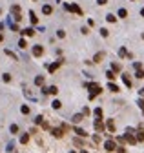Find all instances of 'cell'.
Instances as JSON below:
<instances>
[{"instance_id": "obj_1", "label": "cell", "mask_w": 144, "mask_h": 153, "mask_svg": "<svg viewBox=\"0 0 144 153\" xmlns=\"http://www.w3.org/2000/svg\"><path fill=\"white\" fill-rule=\"evenodd\" d=\"M84 86L89 89V98H91V100H93L97 95H100V93H102V88L98 86L97 82H88V84H84Z\"/></svg>"}, {"instance_id": "obj_2", "label": "cell", "mask_w": 144, "mask_h": 153, "mask_svg": "<svg viewBox=\"0 0 144 153\" xmlns=\"http://www.w3.org/2000/svg\"><path fill=\"white\" fill-rule=\"evenodd\" d=\"M124 139L130 142V144H137V137H135V129L131 128H128L126 129V133H124Z\"/></svg>"}, {"instance_id": "obj_3", "label": "cell", "mask_w": 144, "mask_h": 153, "mask_svg": "<svg viewBox=\"0 0 144 153\" xmlns=\"http://www.w3.org/2000/svg\"><path fill=\"white\" fill-rule=\"evenodd\" d=\"M64 9L71 11V13H75V15H79V17H82V15H84V11H82L77 4H64Z\"/></svg>"}, {"instance_id": "obj_4", "label": "cell", "mask_w": 144, "mask_h": 153, "mask_svg": "<svg viewBox=\"0 0 144 153\" xmlns=\"http://www.w3.org/2000/svg\"><path fill=\"white\" fill-rule=\"evenodd\" d=\"M62 64H64V58H58L57 62H53V64H48V71H49V73H55V71H57V69H58V67L62 66Z\"/></svg>"}, {"instance_id": "obj_5", "label": "cell", "mask_w": 144, "mask_h": 153, "mask_svg": "<svg viewBox=\"0 0 144 153\" xmlns=\"http://www.w3.org/2000/svg\"><path fill=\"white\" fill-rule=\"evenodd\" d=\"M42 93H44V95H57V93H58V88H57V86L44 88V89H42Z\"/></svg>"}, {"instance_id": "obj_6", "label": "cell", "mask_w": 144, "mask_h": 153, "mask_svg": "<svg viewBox=\"0 0 144 153\" xmlns=\"http://www.w3.org/2000/svg\"><path fill=\"white\" fill-rule=\"evenodd\" d=\"M104 148H106V151H115L117 146H115V142H113L111 139H108V140L104 142Z\"/></svg>"}, {"instance_id": "obj_7", "label": "cell", "mask_w": 144, "mask_h": 153, "mask_svg": "<svg viewBox=\"0 0 144 153\" xmlns=\"http://www.w3.org/2000/svg\"><path fill=\"white\" fill-rule=\"evenodd\" d=\"M135 137H137V142H142L144 140V126H140L137 131H135Z\"/></svg>"}, {"instance_id": "obj_8", "label": "cell", "mask_w": 144, "mask_h": 153, "mask_svg": "<svg viewBox=\"0 0 144 153\" xmlns=\"http://www.w3.org/2000/svg\"><path fill=\"white\" fill-rule=\"evenodd\" d=\"M106 129H108L110 133H115V122H113V119H108V122H106Z\"/></svg>"}, {"instance_id": "obj_9", "label": "cell", "mask_w": 144, "mask_h": 153, "mask_svg": "<svg viewBox=\"0 0 144 153\" xmlns=\"http://www.w3.org/2000/svg\"><path fill=\"white\" fill-rule=\"evenodd\" d=\"M51 135L57 137V139H60V137L64 135V129H62V128H53V129H51Z\"/></svg>"}, {"instance_id": "obj_10", "label": "cell", "mask_w": 144, "mask_h": 153, "mask_svg": "<svg viewBox=\"0 0 144 153\" xmlns=\"http://www.w3.org/2000/svg\"><path fill=\"white\" fill-rule=\"evenodd\" d=\"M42 53H44L42 46H33V57H42Z\"/></svg>"}, {"instance_id": "obj_11", "label": "cell", "mask_w": 144, "mask_h": 153, "mask_svg": "<svg viewBox=\"0 0 144 153\" xmlns=\"http://www.w3.org/2000/svg\"><path fill=\"white\" fill-rule=\"evenodd\" d=\"M120 79H122V82L126 84V88H131V80H130V76H128L126 73H122V75H120Z\"/></svg>"}, {"instance_id": "obj_12", "label": "cell", "mask_w": 144, "mask_h": 153, "mask_svg": "<svg viewBox=\"0 0 144 153\" xmlns=\"http://www.w3.org/2000/svg\"><path fill=\"white\" fill-rule=\"evenodd\" d=\"M11 13H13V17H20V6H17V4H15V6H11Z\"/></svg>"}, {"instance_id": "obj_13", "label": "cell", "mask_w": 144, "mask_h": 153, "mask_svg": "<svg viewBox=\"0 0 144 153\" xmlns=\"http://www.w3.org/2000/svg\"><path fill=\"white\" fill-rule=\"evenodd\" d=\"M20 33L26 35V36H33V35H35V29H33V27H26V29H22Z\"/></svg>"}, {"instance_id": "obj_14", "label": "cell", "mask_w": 144, "mask_h": 153, "mask_svg": "<svg viewBox=\"0 0 144 153\" xmlns=\"http://www.w3.org/2000/svg\"><path fill=\"white\" fill-rule=\"evenodd\" d=\"M95 129H97V131L98 133H100V131H104V124H102V120H95Z\"/></svg>"}, {"instance_id": "obj_15", "label": "cell", "mask_w": 144, "mask_h": 153, "mask_svg": "<svg viewBox=\"0 0 144 153\" xmlns=\"http://www.w3.org/2000/svg\"><path fill=\"white\" fill-rule=\"evenodd\" d=\"M29 20H31V24H39V17L35 15V11H29Z\"/></svg>"}, {"instance_id": "obj_16", "label": "cell", "mask_w": 144, "mask_h": 153, "mask_svg": "<svg viewBox=\"0 0 144 153\" xmlns=\"http://www.w3.org/2000/svg\"><path fill=\"white\" fill-rule=\"evenodd\" d=\"M102 58H104V51H100V53H97V55L93 57V62H102Z\"/></svg>"}, {"instance_id": "obj_17", "label": "cell", "mask_w": 144, "mask_h": 153, "mask_svg": "<svg viewBox=\"0 0 144 153\" xmlns=\"http://www.w3.org/2000/svg\"><path fill=\"white\" fill-rule=\"evenodd\" d=\"M120 69H122V66H120L119 62H113V64H111V71H113V73H119Z\"/></svg>"}, {"instance_id": "obj_18", "label": "cell", "mask_w": 144, "mask_h": 153, "mask_svg": "<svg viewBox=\"0 0 144 153\" xmlns=\"http://www.w3.org/2000/svg\"><path fill=\"white\" fill-rule=\"evenodd\" d=\"M42 13H44V15H51V13H53V7L48 6V4H46V6H42Z\"/></svg>"}, {"instance_id": "obj_19", "label": "cell", "mask_w": 144, "mask_h": 153, "mask_svg": "<svg viewBox=\"0 0 144 153\" xmlns=\"http://www.w3.org/2000/svg\"><path fill=\"white\" fill-rule=\"evenodd\" d=\"M75 124H77V122H80V120H84V115L82 113H77V115H73V119H71Z\"/></svg>"}, {"instance_id": "obj_20", "label": "cell", "mask_w": 144, "mask_h": 153, "mask_svg": "<svg viewBox=\"0 0 144 153\" xmlns=\"http://www.w3.org/2000/svg\"><path fill=\"white\" fill-rule=\"evenodd\" d=\"M35 86H44V76L42 75L35 76Z\"/></svg>"}, {"instance_id": "obj_21", "label": "cell", "mask_w": 144, "mask_h": 153, "mask_svg": "<svg viewBox=\"0 0 144 153\" xmlns=\"http://www.w3.org/2000/svg\"><path fill=\"white\" fill-rule=\"evenodd\" d=\"M108 89L113 91V93H117V91H119V86H117V84H113V82H110V84H108Z\"/></svg>"}, {"instance_id": "obj_22", "label": "cell", "mask_w": 144, "mask_h": 153, "mask_svg": "<svg viewBox=\"0 0 144 153\" xmlns=\"http://www.w3.org/2000/svg\"><path fill=\"white\" fill-rule=\"evenodd\" d=\"M75 133H77L79 137H88V133H86L82 128H75Z\"/></svg>"}, {"instance_id": "obj_23", "label": "cell", "mask_w": 144, "mask_h": 153, "mask_svg": "<svg viewBox=\"0 0 144 153\" xmlns=\"http://www.w3.org/2000/svg\"><path fill=\"white\" fill-rule=\"evenodd\" d=\"M117 15H119L120 18H126V17H128V11L124 9V7H120V9H119V13H117Z\"/></svg>"}, {"instance_id": "obj_24", "label": "cell", "mask_w": 144, "mask_h": 153, "mask_svg": "<svg viewBox=\"0 0 144 153\" xmlns=\"http://www.w3.org/2000/svg\"><path fill=\"white\" fill-rule=\"evenodd\" d=\"M106 76H108V80L111 82V80H115V76H117V75H115V73H113V71L110 69V71H106Z\"/></svg>"}, {"instance_id": "obj_25", "label": "cell", "mask_w": 144, "mask_h": 153, "mask_svg": "<svg viewBox=\"0 0 144 153\" xmlns=\"http://www.w3.org/2000/svg\"><path fill=\"white\" fill-rule=\"evenodd\" d=\"M93 113H95V117H97V120H102V109H100V108H97V109H95Z\"/></svg>"}, {"instance_id": "obj_26", "label": "cell", "mask_w": 144, "mask_h": 153, "mask_svg": "<svg viewBox=\"0 0 144 153\" xmlns=\"http://www.w3.org/2000/svg\"><path fill=\"white\" fill-rule=\"evenodd\" d=\"M18 48H20V49H26V48H27V42L24 40V38H20V40H18Z\"/></svg>"}, {"instance_id": "obj_27", "label": "cell", "mask_w": 144, "mask_h": 153, "mask_svg": "<svg viewBox=\"0 0 144 153\" xmlns=\"http://www.w3.org/2000/svg\"><path fill=\"white\" fill-rule=\"evenodd\" d=\"M51 106H53L55 109H60V108H62V102H60V100H53V102H51Z\"/></svg>"}, {"instance_id": "obj_28", "label": "cell", "mask_w": 144, "mask_h": 153, "mask_svg": "<svg viewBox=\"0 0 144 153\" xmlns=\"http://www.w3.org/2000/svg\"><path fill=\"white\" fill-rule=\"evenodd\" d=\"M6 55H7V57H11L13 60H18V57H17V55H15V53H13L11 49H6Z\"/></svg>"}, {"instance_id": "obj_29", "label": "cell", "mask_w": 144, "mask_h": 153, "mask_svg": "<svg viewBox=\"0 0 144 153\" xmlns=\"http://www.w3.org/2000/svg\"><path fill=\"white\" fill-rule=\"evenodd\" d=\"M106 20H108V22H115L117 17H115V15H111V13H108V15H106Z\"/></svg>"}, {"instance_id": "obj_30", "label": "cell", "mask_w": 144, "mask_h": 153, "mask_svg": "<svg viewBox=\"0 0 144 153\" xmlns=\"http://www.w3.org/2000/svg\"><path fill=\"white\" fill-rule=\"evenodd\" d=\"M27 140H29V135H27V133H24V135L20 137V142H22V144H27Z\"/></svg>"}, {"instance_id": "obj_31", "label": "cell", "mask_w": 144, "mask_h": 153, "mask_svg": "<svg viewBox=\"0 0 144 153\" xmlns=\"http://www.w3.org/2000/svg\"><path fill=\"white\" fill-rule=\"evenodd\" d=\"M2 80H4V82H11V75H9V73H4V75H2Z\"/></svg>"}, {"instance_id": "obj_32", "label": "cell", "mask_w": 144, "mask_h": 153, "mask_svg": "<svg viewBox=\"0 0 144 153\" xmlns=\"http://www.w3.org/2000/svg\"><path fill=\"white\" fill-rule=\"evenodd\" d=\"M9 131H11L13 135H15V133H18V126H17V124H11V128H9Z\"/></svg>"}, {"instance_id": "obj_33", "label": "cell", "mask_w": 144, "mask_h": 153, "mask_svg": "<svg viewBox=\"0 0 144 153\" xmlns=\"http://www.w3.org/2000/svg\"><path fill=\"white\" fill-rule=\"evenodd\" d=\"M7 153H15V144H13V142L7 144Z\"/></svg>"}, {"instance_id": "obj_34", "label": "cell", "mask_w": 144, "mask_h": 153, "mask_svg": "<svg viewBox=\"0 0 144 153\" xmlns=\"http://www.w3.org/2000/svg\"><path fill=\"white\" fill-rule=\"evenodd\" d=\"M100 35H102V36L106 38V36L110 35V31H108V29H106V27H100Z\"/></svg>"}, {"instance_id": "obj_35", "label": "cell", "mask_w": 144, "mask_h": 153, "mask_svg": "<svg viewBox=\"0 0 144 153\" xmlns=\"http://www.w3.org/2000/svg\"><path fill=\"white\" fill-rule=\"evenodd\" d=\"M57 36H58V38H64V36H66V31H64V29H58V31H57Z\"/></svg>"}, {"instance_id": "obj_36", "label": "cell", "mask_w": 144, "mask_h": 153, "mask_svg": "<svg viewBox=\"0 0 144 153\" xmlns=\"http://www.w3.org/2000/svg\"><path fill=\"white\" fill-rule=\"evenodd\" d=\"M135 76H137V79H144V71H142V69H137V73H135Z\"/></svg>"}, {"instance_id": "obj_37", "label": "cell", "mask_w": 144, "mask_h": 153, "mask_svg": "<svg viewBox=\"0 0 144 153\" xmlns=\"http://www.w3.org/2000/svg\"><path fill=\"white\" fill-rule=\"evenodd\" d=\"M119 55H120V57H122V58H124V57L128 55V51H126L124 48H120V49H119Z\"/></svg>"}, {"instance_id": "obj_38", "label": "cell", "mask_w": 144, "mask_h": 153, "mask_svg": "<svg viewBox=\"0 0 144 153\" xmlns=\"http://www.w3.org/2000/svg\"><path fill=\"white\" fill-rule=\"evenodd\" d=\"M35 124H44V117H40V115H39V117L35 119Z\"/></svg>"}, {"instance_id": "obj_39", "label": "cell", "mask_w": 144, "mask_h": 153, "mask_svg": "<svg viewBox=\"0 0 144 153\" xmlns=\"http://www.w3.org/2000/svg\"><path fill=\"white\" fill-rule=\"evenodd\" d=\"M20 111L24 113V115H27V113H29V106H22V108H20Z\"/></svg>"}, {"instance_id": "obj_40", "label": "cell", "mask_w": 144, "mask_h": 153, "mask_svg": "<svg viewBox=\"0 0 144 153\" xmlns=\"http://www.w3.org/2000/svg\"><path fill=\"white\" fill-rule=\"evenodd\" d=\"M97 4L98 6H106V4H108V0H97Z\"/></svg>"}, {"instance_id": "obj_41", "label": "cell", "mask_w": 144, "mask_h": 153, "mask_svg": "<svg viewBox=\"0 0 144 153\" xmlns=\"http://www.w3.org/2000/svg\"><path fill=\"white\" fill-rule=\"evenodd\" d=\"M137 104H139V108H140V109H142V111H144V100H142V98H140V100H139V102H137Z\"/></svg>"}, {"instance_id": "obj_42", "label": "cell", "mask_w": 144, "mask_h": 153, "mask_svg": "<svg viewBox=\"0 0 144 153\" xmlns=\"http://www.w3.org/2000/svg\"><path fill=\"white\" fill-rule=\"evenodd\" d=\"M133 67H135V69H140L142 64H140V62H135V64H133Z\"/></svg>"}, {"instance_id": "obj_43", "label": "cell", "mask_w": 144, "mask_h": 153, "mask_svg": "<svg viewBox=\"0 0 144 153\" xmlns=\"http://www.w3.org/2000/svg\"><path fill=\"white\" fill-rule=\"evenodd\" d=\"M82 115H89V108H84V109H82Z\"/></svg>"}, {"instance_id": "obj_44", "label": "cell", "mask_w": 144, "mask_h": 153, "mask_svg": "<svg viewBox=\"0 0 144 153\" xmlns=\"http://www.w3.org/2000/svg\"><path fill=\"white\" fill-rule=\"evenodd\" d=\"M117 153H126V149H124V148H119V149H117Z\"/></svg>"}, {"instance_id": "obj_45", "label": "cell", "mask_w": 144, "mask_h": 153, "mask_svg": "<svg viewBox=\"0 0 144 153\" xmlns=\"http://www.w3.org/2000/svg\"><path fill=\"white\" fill-rule=\"evenodd\" d=\"M139 93H140V97H144V88H142V89L139 91Z\"/></svg>"}, {"instance_id": "obj_46", "label": "cell", "mask_w": 144, "mask_h": 153, "mask_svg": "<svg viewBox=\"0 0 144 153\" xmlns=\"http://www.w3.org/2000/svg\"><path fill=\"white\" fill-rule=\"evenodd\" d=\"M2 40H4V35H2V33H0V42H2Z\"/></svg>"}, {"instance_id": "obj_47", "label": "cell", "mask_w": 144, "mask_h": 153, "mask_svg": "<svg viewBox=\"0 0 144 153\" xmlns=\"http://www.w3.org/2000/svg\"><path fill=\"white\" fill-rule=\"evenodd\" d=\"M140 15H142V17H144V7H142V9H140Z\"/></svg>"}, {"instance_id": "obj_48", "label": "cell", "mask_w": 144, "mask_h": 153, "mask_svg": "<svg viewBox=\"0 0 144 153\" xmlns=\"http://www.w3.org/2000/svg\"><path fill=\"white\" fill-rule=\"evenodd\" d=\"M80 153H88V151H86V149H82V151H80Z\"/></svg>"}, {"instance_id": "obj_49", "label": "cell", "mask_w": 144, "mask_h": 153, "mask_svg": "<svg viewBox=\"0 0 144 153\" xmlns=\"http://www.w3.org/2000/svg\"><path fill=\"white\" fill-rule=\"evenodd\" d=\"M69 153H77V151H69Z\"/></svg>"}, {"instance_id": "obj_50", "label": "cell", "mask_w": 144, "mask_h": 153, "mask_svg": "<svg viewBox=\"0 0 144 153\" xmlns=\"http://www.w3.org/2000/svg\"><path fill=\"white\" fill-rule=\"evenodd\" d=\"M142 38H144V33H142Z\"/></svg>"}]
</instances>
